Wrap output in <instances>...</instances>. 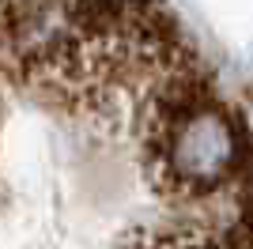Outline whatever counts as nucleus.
Instances as JSON below:
<instances>
[{"label": "nucleus", "mask_w": 253, "mask_h": 249, "mask_svg": "<svg viewBox=\"0 0 253 249\" xmlns=\"http://www.w3.org/2000/svg\"><path fill=\"white\" fill-rule=\"evenodd\" d=\"M159 155V177L178 193H208L227 177L242 174L250 163V136L238 117H223L215 110L185 117L163 140H151Z\"/></svg>", "instance_id": "1"}]
</instances>
